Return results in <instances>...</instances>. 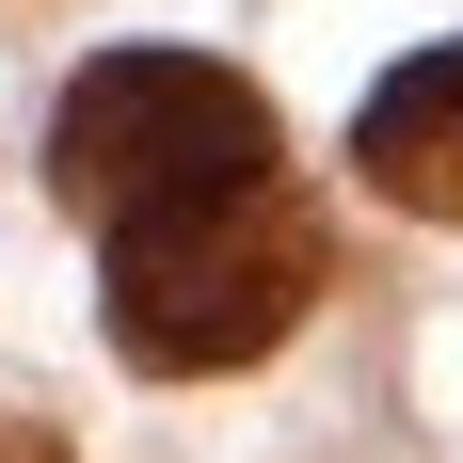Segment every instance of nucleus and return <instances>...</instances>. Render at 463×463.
<instances>
[{"instance_id":"obj_3","label":"nucleus","mask_w":463,"mask_h":463,"mask_svg":"<svg viewBox=\"0 0 463 463\" xmlns=\"http://www.w3.org/2000/svg\"><path fill=\"white\" fill-rule=\"evenodd\" d=\"M352 160H368V192H383V208H431V224H463V48L383 64V96L352 112Z\"/></svg>"},{"instance_id":"obj_4","label":"nucleus","mask_w":463,"mask_h":463,"mask_svg":"<svg viewBox=\"0 0 463 463\" xmlns=\"http://www.w3.org/2000/svg\"><path fill=\"white\" fill-rule=\"evenodd\" d=\"M0 463H64V448H48V431H33V416H0Z\"/></svg>"},{"instance_id":"obj_2","label":"nucleus","mask_w":463,"mask_h":463,"mask_svg":"<svg viewBox=\"0 0 463 463\" xmlns=\"http://www.w3.org/2000/svg\"><path fill=\"white\" fill-rule=\"evenodd\" d=\"M48 192L96 208V224H160V208H208V192H272V96L240 80V64H192V48H112L48 112Z\"/></svg>"},{"instance_id":"obj_1","label":"nucleus","mask_w":463,"mask_h":463,"mask_svg":"<svg viewBox=\"0 0 463 463\" xmlns=\"http://www.w3.org/2000/svg\"><path fill=\"white\" fill-rule=\"evenodd\" d=\"M320 208L304 192H208L160 224H112V352L128 368H256L304 304H320Z\"/></svg>"}]
</instances>
